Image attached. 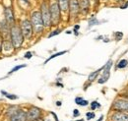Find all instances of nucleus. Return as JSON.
<instances>
[{
  "mask_svg": "<svg viewBox=\"0 0 128 121\" xmlns=\"http://www.w3.org/2000/svg\"><path fill=\"white\" fill-rule=\"evenodd\" d=\"M9 40L10 42H12V44L14 46V48H20L23 42H24V36H23V32L21 30L20 26L18 25H13L10 29V36H9Z\"/></svg>",
  "mask_w": 128,
  "mask_h": 121,
  "instance_id": "obj_1",
  "label": "nucleus"
},
{
  "mask_svg": "<svg viewBox=\"0 0 128 121\" xmlns=\"http://www.w3.org/2000/svg\"><path fill=\"white\" fill-rule=\"evenodd\" d=\"M31 23L34 28V32L36 34H40L44 30V22H42V18L40 11H34L32 13L31 16Z\"/></svg>",
  "mask_w": 128,
  "mask_h": 121,
  "instance_id": "obj_2",
  "label": "nucleus"
},
{
  "mask_svg": "<svg viewBox=\"0 0 128 121\" xmlns=\"http://www.w3.org/2000/svg\"><path fill=\"white\" fill-rule=\"evenodd\" d=\"M21 30L23 32V36L26 40H30L32 38V34H34V28H32V25L31 23L30 20L28 19H25L21 22Z\"/></svg>",
  "mask_w": 128,
  "mask_h": 121,
  "instance_id": "obj_3",
  "label": "nucleus"
},
{
  "mask_svg": "<svg viewBox=\"0 0 128 121\" xmlns=\"http://www.w3.org/2000/svg\"><path fill=\"white\" fill-rule=\"evenodd\" d=\"M49 11H50V17H51V24L57 25L60 21V7L57 2L51 3L49 6Z\"/></svg>",
  "mask_w": 128,
  "mask_h": 121,
  "instance_id": "obj_4",
  "label": "nucleus"
},
{
  "mask_svg": "<svg viewBox=\"0 0 128 121\" xmlns=\"http://www.w3.org/2000/svg\"><path fill=\"white\" fill-rule=\"evenodd\" d=\"M40 14L42 18L44 26L49 27L51 25V17H50V11H49V6L46 2H44L40 6Z\"/></svg>",
  "mask_w": 128,
  "mask_h": 121,
  "instance_id": "obj_5",
  "label": "nucleus"
},
{
  "mask_svg": "<svg viewBox=\"0 0 128 121\" xmlns=\"http://www.w3.org/2000/svg\"><path fill=\"white\" fill-rule=\"evenodd\" d=\"M42 111L40 108L32 106L27 112V121H38L40 119Z\"/></svg>",
  "mask_w": 128,
  "mask_h": 121,
  "instance_id": "obj_6",
  "label": "nucleus"
},
{
  "mask_svg": "<svg viewBox=\"0 0 128 121\" xmlns=\"http://www.w3.org/2000/svg\"><path fill=\"white\" fill-rule=\"evenodd\" d=\"M112 61L110 60L104 66V71H102V74L100 76V78L98 80V84H104L108 78H110V68H112Z\"/></svg>",
  "mask_w": 128,
  "mask_h": 121,
  "instance_id": "obj_7",
  "label": "nucleus"
},
{
  "mask_svg": "<svg viewBox=\"0 0 128 121\" xmlns=\"http://www.w3.org/2000/svg\"><path fill=\"white\" fill-rule=\"evenodd\" d=\"M10 29L11 26L5 21V19L0 21V36L3 40H8L10 36Z\"/></svg>",
  "mask_w": 128,
  "mask_h": 121,
  "instance_id": "obj_8",
  "label": "nucleus"
},
{
  "mask_svg": "<svg viewBox=\"0 0 128 121\" xmlns=\"http://www.w3.org/2000/svg\"><path fill=\"white\" fill-rule=\"evenodd\" d=\"M4 16H5V21L12 27L15 25V15L12 7H5L4 8Z\"/></svg>",
  "mask_w": 128,
  "mask_h": 121,
  "instance_id": "obj_9",
  "label": "nucleus"
},
{
  "mask_svg": "<svg viewBox=\"0 0 128 121\" xmlns=\"http://www.w3.org/2000/svg\"><path fill=\"white\" fill-rule=\"evenodd\" d=\"M69 12L72 18H76L78 13L80 12L79 0H70L69 2Z\"/></svg>",
  "mask_w": 128,
  "mask_h": 121,
  "instance_id": "obj_10",
  "label": "nucleus"
},
{
  "mask_svg": "<svg viewBox=\"0 0 128 121\" xmlns=\"http://www.w3.org/2000/svg\"><path fill=\"white\" fill-rule=\"evenodd\" d=\"M113 108L119 111H126L128 110V100H117L113 104Z\"/></svg>",
  "mask_w": 128,
  "mask_h": 121,
  "instance_id": "obj_11",
  "label": "nucleus"
},
{
  "mask_svg": "<svg viewBox=\"0 0 128 121\" xmlns=\"http://www.w3.org/2000/svg\"><path fill=\"white\" fill-rule=\"evenodd\" d=\"M10 121H27V112L20 109L10 117Z\"/></svg>",
  "mask_w": 128,
  "mask_h": 121,
  "instance_id": "obj_12",
  "label": "nucleus"
},
{
  "mask_svg": "<svg viewBox=\"0 0 128 121\" xmlns=\"http://www.w3.org/2000/svg\"><path fill=\"white\" fill-rule=\"evenodd\" d=\"M112 121H128V114L122 111H117L113 113L110 117Z\"/></svg>",
  "mask_w": 128,
  "mask_h": 121,
  "instance_id": "obj_13",
  "label": "nucleus"
},
{
  "mask_svg": "<svg viewBox=\"0 0 128 121\" xmlns=\"http://www.w3.org/2000/svg\"><path fill=\"white\" fill-rule=\"evenodd\" d=\"M13 48H14V46L10 40H3V42H2V52L3 53H9L12 51Z\"/></svg>",
  "mask_w": 128,
  "mask_h": 121,
  "instance_id": "obj_14",
  "label": "nucleus"
},
{
  "mask_svg": "<svg viewBox=\"0 0 128 121\" xmlns=\"http://www.w3.org/2000/svg\"><path fill=\"white\" fill-rule=\"evenodd\" d=\"M79 5H80V11H82L83 13H87L90 8V0H80Z\"/></svg>",
  "mask_w": 128,
  "mask_h": 121,
  "instance_id": "obj_15",
  "label": "nucleus"
},
{
  "mask_svg": "<svg viewBox=\"0 0 128 121\" xmlns=\"http://www.w3.org/2000/svg\"><path fill=\"white\" fill-rule=\"evenodd\" d=\"M69 2H70V0H57L60 10L63 12H66L69 9Z\"/></svg>",
  "mask_w": 128,
  "mask_h": 121,
  "instance_id": "obj_16",
  "label": "nucleus"
},
{
  "mask_svg": "<svg viewBox=\"0 0 128 121\" xmlns=\"http://www.w3.org/2000/svg\"><path fill=\"white\" fill-rule=\"evenodd\" d=\"M18 110H20V107L18 106H9L8 108H7V110H6V115L10 118L12 115H14L15 113H16Z\"/></svg>",
  "mask_w": 128,
  "mask_h": 121,
  "instance_id": "obj_17",
  "label": "nucleus"
},
{
  "mask_svg": "<svg viewBox=\"0 0 128 121\" xmlns=\"http://www.w3.org/2000/svg\"><path fill=\"white\" fill-rule=\"evenodd\" d=\"M104 70V67H102L100 69H98L96 71H94L93 73H91L90 75H89V78H88V80H89V82H93V81H95L96 79V77L98 76V74L100 73V71H102Z\"/></svg>",
  "mask_w": 128,
  "mask_h": 121,
  "instance_id": "obj_18",
  "label": "nucleus"
},
{
  "mask_svg": "<svg viewBox=\"0 0 128 121\" xmlns=\"http://www.w3.org/2000/svg\"><path fill=\"white\" fill-rule=\"evenodd\" d=\"M75 104H78V106H87L88 104H89V102L86 100H84V98H81V96H78V98H75Z\"/></svg>",
  "mask_w": 128,
  "mask_h": 121,
  "instance_id": "obj_19",
  "label": "nucleus"
},
{
  "mask_svg": "<svg viewBox=\"0 0 128 121\" xmlns=\"http://www.w3.org/2000/svg\"><path fill=\"white\" fill-rule=\"evenodd\" d=\"M65 53H67V51H66V50H63V51H59V52H56V53L52 54L50 57H48V59L44 61V64L48 63V61H50L51 59H53V58H55V57H58V56H60V55H63V54H65Z\"/></svg>",
  "mask_w": 128,
  "mask_h": 121,
  "instance_id": "obj_20",
  "label": "nucleus"
},
{
  "mask_svg": "<svg viewBox=\"0 0 128 121\" xmlns=\"http://www.w3.org/2000/svg\"><path fill=\"white\" fill-rule=\"evenodd\" d=\"M1 94H2L3 96H6L7 98H9V100H18V96L12 94H8V92H6L5 91H1Z\"/></svg>",
  "mask_w": 128,
  "mask_h": 121,
  "instance_id": "obj_21",
  "label": "nucleus"
},
{
  "mask_svg": "<svg viewBox=\"0 0 128 121\" xmlns=\"http://www.w3.org/2000/svg\"><path fill=\"white\" fill-rule=\"evenodd\" d=\"M26 66H27L26 64H23V65H17V66H15L13 69H11V70L9 71V73H8V74L10 75V74H12V73H14V72H17V71H19L20 69H22V68H25Z\"/></svg>",
  "mask_w": 128,
  "mask_h": 121,
  "instance_id": "obj_22",
  "label": "nucleus"
},
{
  "mask_svg": "<svg viewBox=\"0 0 128 121\" xmlns=\"http://www.w3.org/2000/svg\"><path fill=\"white\" fill-rule=\"evenodd\" d=\"M127 64H128V61L126 59H122V60L119 61V63L117 64V68H119V69L125 68L127 66Z\"/></svg>",
  "mask_w": 128,
  "mask_h": 121,
  "instance_id": "obj_23",
  "label": "nucleus"
},
{
  "mask_svg": "<svg viewBox=\"0 0 128 121\" xmlns=\"http://www.w3.org/2000/svg\"><path fill=\"white\" fill-rule=\"evenodd\" d=\"M61 32V30L60 29H57V30H54L52 32H50L49 34H48V38H52V36H56V34H59Z\"/></svg>",
  "mask_w": 128,
  "mask_h": 121,
  "instance_id": "obj_24",
  "label": "nucleus"
},
{
  "mask_svg": "<svg viewBox=\"0 0 128 121\" xmlns=\"http://www.w3.org/2000/svg\"><path fill=\"white\" fill-rule=\"evenodd\" d=\"M98 107H100V104L98 102H93L91 104V108H92V110H95L96 108H98Z\"/></svg>",
  "mask_w": 128,
  "mask_h": 121,
  "instance_id": "obj_25",
  "label": "nucleus"
},
{
  "mask_svg": "<svg viewBox=\"0 0 128 121\" xmlns=\"http://www.w3.org/2000/svg\"><path fill=\"white\" fill-rule=\"evenodd\" d=\"M86 116H87V119L88 120H91V119H93V118H95V113L94 112H87L86 113Z\"/></svg>",
  "mask_w": 128,
  "mask_h": 121,
  "instance_id": "obj_26",
  "label": "nucleus"
},
{
  "mask_svg": "<svg viewBox=\"0 0 128 121\" xmlns=\"http://www.w3.org/2000/svg\"><path fill=\"white\" fill-rule=\"evenodd\" d=\"M115 38H116V40H121V38H122V32H117L115 34Z\"/></svg>",
  "mask_w": 128,
  "mask_h": 121,
  "instance_id": "obj_27",
  "label": "nucleus"
},
{
  "mask_svg": "<svg viewBox=\"0 0 128 121\" xmlns=\"http://www.w3.org/2000/svg\"><path fill=\"white\" fill-rule=\"evenodd\" d=\"M32 53L31 52V51H28V52L25 53V58L30 59V58H32Z\"/></svg>",
  "mask_w": 128,
  "mask_h": 121,
  "instance_id": "obj_28",
  "label": "nucleus"
},
{
  "mask_svg": "<svg viewBox=\"0 0 128 121\" xmlns=\"http://www.w3.org/2000/svg\"><path fill=\"white\" fill-rule=\"evenodd\" d=\"M73 115H74V117H77V116H79V115H80V112H79V110H78V109H74V111H73Z\"/></svg>",
  "mask_w": 128,
  "mask_h": 121,
  "instance_id": "obj_29",
  "label": "nucleus"
},
{
  "mask_svg": "<svg viewBox=\"0 0 128 121\" xmlns=\"http://www.w3.org/2000/svg\"><path fill=\"white\" fill-rule=\"evenodd\" d=\"M2 42H3V38L0 36V52H2Z\"/></svg>",
  "mask_w": 128,
  "mask_h": 121,
  "instance_id": "obj_30",
  "label": "nucleus"
},
{
  "mask_svg": "<svg viewBox=\"0 0 128 121\" xmlns=\"http://www.w3.org/2000/svg\"><path fill=\"white\" fill-rule=\"evenodd\" d=\"M127 7H128V1L124 4V5H123V6H121V9H126Z\"/></svg>",
  "mask_w": 128,
  "mask_h": 121,
  "instance_id": "obj_31",
  "label": "nucleus"
},
{
  "mask_svg": "<svg viewBox=\"0 0 128 121\" xmlns=\"http://www.w3.org/2000/svg\"><path fill=\"white\" fill-rule=\"evenodd\" d=\"M52 115L54 116V118H55V121H58V119H57V116H56V114H55V113H53V112H52Z\"/></svg>",
  "mask_w": 128,
  "mask_h": 121,
  "instance_id": "obj_32",
  "label": "nucleus"
},
{
  "mask_svg": "<svg viewBox=\"0 0 128 121\" xmlns=\"http://www.w3.org/2000/svg\"><path fill=\"white\" fill-rule=\"evenodd\" d=\"M56 106H61V102H56Z\"/></svg>",
  "mask_w": 128,
  "mask_h": 121,
  "instance_id": "obj_33",
  "label": "nucleus"
},
{
  "mask_svg": "<svg viewBox=\"0 0 128 121\" xmlns=\"http://www.w3.org/2000/svg\"><path fill=\"white\" fill-rule=\"evenodd\" d=\"M102 118H104V116H102H102H100V119H98V121H102Z\"/></svg>",
  "mask_w": 128,
  "mask_h": 121,
  "instance_id": "obj_34",
  "label": "nucleus"
},
{
  "mask_svg": "<svg viewBox=\"0 0 128 121\" xmlns=\"http://www.w3.org/2000/svg\"><path fill=\"white\" fill-rule=\"evenodd\" d=\"M22 1H24V2H27V3H28V0H22Z\"/></svg>",
  "mask_w": 128,
  "mask_h": 121,
  "instance_id": "obj_35",
  "label": "nucleus"
},
{
  "mask_svg": "<svg viewBox=\"0 0 128 121\" xmlns=\"http://www.w3.org/2000/svg\"><path fill=\"white\" fill-rule=\"evenodd\" d=\"M75 121H84L83 119H80V120H75Z\"/></svg>",
  "mask_w": 128,
  "mask_h": 121,
  "instance_id": "obj_36",
  "label": "nucleus"
},
{
  "mask_svg": "<svg viewBox=\"0 0 128 121\" xmlns=\"http://www.w3.org/2000/svg\"><path fill=\"white\" fill-rule=\"evenodd\" d=\"M117 1H124V0H117Z\"/></svg>",
  "mask_w": 128,
  "mask_h": 121,
  "instance_id": "obj_37",
  "label": "nucleus"
},
{
  "mask_svg": "<svg viewBox=\"0 0 128 121\" xmlns=\"http://www.w3.org/2000/svg\"></svg>",
  "mask_w": 128,
  "mask_h": 121,
  "instance_id": "obj_38",
  "label": "nucleus"
}]
</instances>
